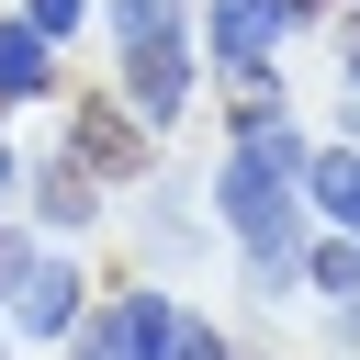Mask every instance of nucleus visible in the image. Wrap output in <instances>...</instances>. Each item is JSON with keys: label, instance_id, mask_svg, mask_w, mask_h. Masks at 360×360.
<instances>
[{"label": "nucleus", "instance_id": "1", "mask_svg": "<svg viewBox=\"0 0 360 360\" xmlns=\"http://www.w3.org/2000/svg\"><path fill=\"white\" fill-rule=\"evenodd\" d=\"M214 202H225V225H236V248H248L259 292H270V281H292V259H304V135H292L281 112L236 124V158H225Z\"/></svg>", "mask_w": 360, "mask_h": 360}, {"label": "nucleus", "instance_id": "2", "mask_svg": "<svg viewBox=\"0 0 360 360\" xmlns=\"http://www.w3.org/2000/svg\"><path fill=\"white\" fill-rule=\"evenodd\" d=\"M124 101H135V124H146V135L191 112V34H180V11H169V22H146V34H124Z\"/></svg>", "mask_w": 360, "mask_h": 360}, {"label": "nucleus", "instance_id": "3", "mask_svg": "<svg viewBox=\"0 0 360 360\" xmlns=\"http://www.w3.org/2000/svg\"><path fill=\"white\" fill-rule=\"evenodd\" d=\"M68 158H79L90 180H135V169H146V124H124L112 101H79V124H68Z\"/></svg>", "mask_w": 360, "mask_h": 360}, {"label": "nucleus", "instance_id": "4", "mask_svg": "<svg viewBox=\"0 0 360 360\" xmlns=\"http://www.w3.org/2000/svg\"><path fill=\"white\" fill-rule=\"evenodd\" d=\"M11 315H22L34 338H68V326H79V270H68V259H22V270H11Z\"/></svg>", "mask_w": 360, "mask_h": 360}, {"label": "nucleus", "instance_id": "5", "mask_svg": "<svg viewBox=\"0 0 360 360\" xmlns=\"http://www.w3.org/2000/svg\"><path fill=\"white\" fill-rule=\"evenodd\" d=\"M281 22H292V0H214V56L248 79V68H270Z\"/></svg>", "mask_w": 360, "mask_h": 360}, {"label": "nucleus", "instance_id": "6", "mask_svg": "<svg viewBox=\"0 0 360 360\" xmlns=\"http://www.w3.org/2000/svg\"><path fill=\"white\" fill-rule=\"evenodd\" d=\"M304 202L360 236V135H349V146H304Z\"/></svg>", "mask_w": 360, "mask_h": 360}, {"label": "nucleus", "instance_id": "7", "mask_svg": "<svg viewBox=\"0 0 360 360\" xmlns=\"http://www.w3.org/2000/svg\"><path fill=\"white\" fill-rule=\"evenodd\" d=\"M45 79H56V45L34 22H0V101H34Z\"/></svg>", "mask_w": 360, "mask_h": 360}, {"label": "nucleus", "instance_id": "8", "mask_svg": "<svg viewBox=\"0 0 360 360\" xmlns=\"http://www.w3.org/2000/svg\"><path fill=\"white\" fill-rule=\"evenodd\" d=\"M304 281H315V292H338V304H360V236H349V225H338V236H315V248H304Z\"/></svg>", "mask_w": 360, "mask_h": 360}, {"label": "nucleus", "instance_id": "9", "mask_svg": "<svg viewBox=\"0 0 360 360\" xmlns=\"http://www.w3.org/2000/svg\"><path fill=\"white\" fill-rule=\"evenodd\" d=\"M34 202H45V225H90V202H101V191H90V169H79V158H56Z\"/></svg>", "mask_w": 360, "mask_h": 360}, {"label": "nucleus", "instance_id": "10", "mask_svg": "<svg viewBox=\"0 0 360 360\" xmlns=\"http://www.w3.org/2000/svg\"><path fill=\"white\" fill-rule=\"evenodd\" d=\"M56 360H124V326H112V315H79V326L56 338Z\"/></svg>", "mask_w": 360, "mask_h": 360}, {"label": "nucleus", "instance_id": "11", "mask_svg": "<svg viewBox=\"0 0 360 360\" xmlns=\"http://www.w3.org/2000/svg\"><path fill=\"white\" fill-rule=\"evenodd\" d=\"M158 360H225V338H214L202 315H169V338H158Z\"/></svg>", "mask_w": 360, "mask_h": 360}, {"label": "nucleus", "instance_id": "12", "mask_svg": "<svg viewBox=\"0 0 360 360\" xmlns=\"http://www.w3.org/2000/svg\"><path fill=\"white\" fill-rule=\"evenodd\" d=\"M22 22H34V34H45V45H68V34H79V22H90V0H34V11H22Z\"/></svg>", "mask_w": 360, "mask_h": 360}, {"label": "nucleus", "instance_id": "13", "mask_svg": "<svg viewBox=\"0 0 360 360\" xmlns=\"http://www.w3.org/2000/svg\"><path fill=\"white\" fill-rule=\"evenodd\" d=\"M11 270H22V248H11V225H0V292H11Z\"/></svg>", "mask_w": 360, "mask_h": 360}, {"label": "nucleus", "instance_id": "14", "mask_svg": "<svg viewBox=\"0 0 360 360\" xmlns=\"http://www.w3.org/2000/svg\"><path fill=\"white\" fill-rule=\"evenodd\" d=\"M11 180H22V169H11V146H0V202H11Z\"/></svg>", "mask_w": 360, "mask_h": 360}, {"label": "nucleus", "instance_id": "15", "mask_svg": "<svg viewBox=\"0 0 360 360\" xmlns=\"http://www.w3.org/2000/svg\"><path fill=\"white\" fill-rule=\"evenodd\" d=\"M349 90H360V22H349Z\"/></svg>", "mask_w": 360, "mask_h": 360}, {"label": "nucleus", "instance_id": "16", "mask_svg": "<svg viewBox=\"0 0 360 360\" xmlns=\"http://www.w3.org/2000/svg\"><path fill=\"white\" fill-rule=\"evenodd\" d=\"M292 11H304V0H292Z\"/></svg>", "mask_w": 360, "mask_h": 360}]
</instances>
